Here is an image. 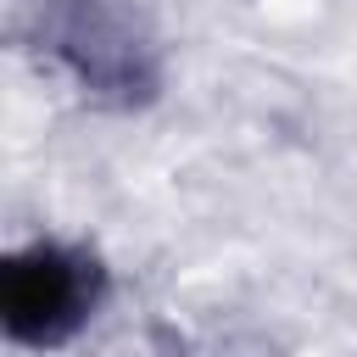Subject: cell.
I'll return each mask as SVG.
<instances>
[{
    "label": "cell",
    "instance_id": "7a4b0ae2",
    "mask_svg": "<svg viewBox=\"0 0 357 357\" xmlns=\"http://www.w3.org/2000/svg\"><path fill=\"white\" fill-rule=\"evenodd\" d=\"M39 39L89 95L145 100L156 89L151 39L123 0H39Z\"/></svg>",
    "mask_w": 357,
    "mask_h": 357
},
{
    "label": "cell",
    "instance_id": "6da1fadb",
    "mask_svg": "<svg viewBox=\"0 0 357 357\" xmlns=\"http://www.w3.org/2000/svg\"><path fill=\"white\" fill-rule=\"evenodd\" d=\"M106 296V273L89 251L33 240L0 262V324L17 346H61L89 324Z\"/></svg>",
    "mask_w": 357,
    "mask_h": 357
}]
</instances>
